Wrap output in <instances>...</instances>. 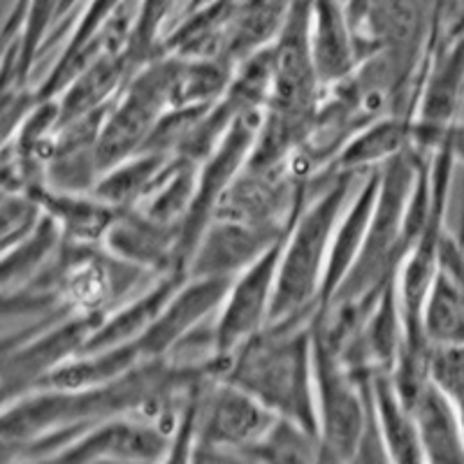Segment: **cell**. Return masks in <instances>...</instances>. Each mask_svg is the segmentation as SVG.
<instances>
[{"mask_svg": "<svg viewBox=\"0 0 464 464\" xmlns=\"http://www.w3.org/2000/svg\"><path fill=\"white\" fill-rule=\"evenodd\" d=\"M318 314V312H316ZM314 316L267 323L256 337L214 362L217 374L256 397L275 416L318 437Z\"/></svg>", "mask_w": 464, "mask_h": 464, "instance_id": "cell-1", "label": "cell"}, {"mask_svg": "<svg viewBox=\"0 0 464 464\" xmlns=\"http://www.w3.org/2000/svg\"><path fill=\"white\" fill-rule=\"evenodd\" d=\"M358 174L333 172L316 181L281 246L279 275L269 323L314 316L321 309V290L325 279L334 227L353 196Z\"/></svg>", "mask_w": 464, "mask_h": 464, "instance_id": "cell-2", "label": "cell"}, {"mask_svg": "<svg viewBox=\"0 0 464 464\" xmlns=\"http://www.w3.org/2000/svg\"><path fill=\"white\" fill-rule=\"evenodd\" d=\"M316 321V318H314ZM314 374L321 462L388 459L372 411V374H355L314 323Z\"/></svg>", "mask_w": 464, "mask_h": 464, "instance_id": "cell-3", "label": "cell"}, {"mask_svg": "<svg viewBox=\"0 0 464 464\" xmlns=\"http://www.w3.org/2000/svg\"><path fill=\"white\" fill-rule=\"evenodd\" d=\"M420 159L422 153L411 149L381 168L379 196H376L370 232L353 269L348 272L330 304L370 300L400 275L406 254L413 248L411 237L406 232V217H409V202L420 169Z\"/></svg>", "mask_w": 464, "mask_h": 464, "instance_id": "cell-4", "label": "cell"}, {"mask_svg": "<svg viewBox=\"0 0 464 464\" xmlns=\"http://www.w3.org/2000/svg\"><path fill=\"white\" fill-rule=\"evenodd\" d=\"M276 418L246 391L221 376H211L198 392L190 413V459L239 462L269 432Z\"/></svg>", "mask_w": 464, "mask_h": 464, "instance_id": "cell-5", "label": "cell"}, {"mask_svg": "<svg viewBox=\"0 0 464 464\" xmlns=\"http://www.w3.org/2000/svg\"><path fill=\"white\" fill-rule=\"evenodd\" d=\"M450 0H367L360 35L367 52L388 58L406 80L420 82L434 47L449 31Z\"/></svg>", "mask_w": 464, "mask_h": 464, "instance_id": "cell-6", "label": "cell"}, {"mask_svg": "<svg viewBox=\"0 0 464 464\" xmlns=\"http://www.w3.org/2000/svg\"><path fill=\"white\" fill-rule=\"evenodd\" d=\"M169 84H172V58L168 53L151 58L128 80L102 121L98 149H95L101 172L144 151L160 119L172 110Z\"/></svg>", "mask_w": 464, "mask_h": 464, "instance_id": "cell-7", "label": "cell"}, {"mask_svg": "<svg viewBox=\"0 0 464 464\" xmlns=\"http://www.w3.org/2000/svg\"><path fill=\"white\" fill-rule=\"evenodd\" d=\"M105 316L107 314H61L31 325L24 337H5V401L35 391L53 370L80 355Z\"/></svg>", "mask_w": 464, "mask_h": 464, "instance_id": "cell-8", "label": "cell"}, {"mask_svg": "<svg viewBox=\"0 0 464 464\" xmlns=\"http://www.w3.org/2000/svg\"><path fill=\"white\" fill-rule=\"evenodd\" d=\"M464 31L443 33L422 74L413 110V151L432 156L462 128Z\"/></svg>", "mask_w": 464, "mask_h": 464, "instance_id": "cell-9", "label": "cell"}, {"mask_svg": "<svg viewBox=\"0 0 464 464\" xmlns=\"http://www.w3.org/2000/svg\"><path fill=\"white\" fill-rule=\"evenodd\" d=\"M260 121H263V111L244 114L223 135V140L214 147V151L205 160H200L196 196H193L188 214L181 223L179 235V265L186 272H188V260L196 251L198 242H200L202 232L207 230V226L217 214L218 202L223 200L226 190L230 188L232 181L237 179L239 172L246 168L248 159H251Z\"/></svg>", "mask_w": 464, "mask_h": 464, "instance_id": "cell-10", "label": "cell"}, {"mask_svg": "<svg viewBox=\"0 0 464 464\" xmlns=\"http://www.w3.org/2000/svg\"><path fill=\"white\" fill-rule=\"evenodd\" d=\"M281 246L265 251L256 263L244 267L237 276H232L227 293L218 306L211 339H214V362H221L232 355L242 343L263 330L272 316L276 275H279Z\"/></svg>", "mask_w": 464, "mask_h": 464, "instance_id": "cell-11", "label": "cell"}, {"mask_svg": "<svg viewBox=\"0 0 464 464\" xmlns=\"http://www.w3.org/2000/svg\"><path fill=\"white\" fill-rule=\"evenodd\" d=\"M169 455L172 439L156 422L121 413L74 434L52 462H163Z\"/></svg>", "mask_w": 464, "mask_h": 464, "instance_id": "cell-12", "label": "cell"}, {"mask_svg": "<svg viewBox=\"0 0 464 464\" xmlns=\"http://www.w3.org/2000/svg\"><path fill=\"white\" fill-rule=\"evenodd\" d=\"M230 281L218 276H188L147 333L135 339L144 362L169 360L181 343L200 333L207 321H214Z\"/></svg>", "mask_w": 464, "mask_h": 464, "instance_id": "cell-13", "label": "cell"}, {"mask_svg": "<svg viewBox=\"0 0 464 464\" xmlns=\"http://www.w3.org/2000/svg\"><path fill=\"white\" fill-rule=\"evenodd\" d=\"M288 232L248 226L230 218H211L188 260V276L232 279L265 251L284 242Z\"/></svg>", "mask_w": 464, "mask_h": 464, "instance_id": "cell-14", "label": "cell"}, {"mask_svg": "<svg viewBox=\"0 0 464 464\" xmlns=\"http://www.w3.org/2000/svg\"><path fill=\"white\" fill-rule=\"evenodd\" d=\"M422 330L432 346H464V239L450 232L422 306Z\"/></svg>", "mask_w": 464, "mask_h": 464, "instance_id": "cell-15", "label": "cell"}, {"mask_svg": "<svg viewBox=\"0 0 464 464\" xmlns=\"http://www.w3.org/2000/svg\"><path fill=\"white\" fill-rule=\"evenodd\" d=\"M179 227L153 221L144 211L119 209L102 246L149 275L186 272L179 265Z\"/></svg>", "mask_w": 464, "mask_h": 464, "instance_id": "cell-16", "label": "cell"}, {"mask_svg": "<svg viewBox=\"0 0 464 464\" xmlns=\"http://www.w3.org/2000/svg\"><path fill=\"white\" fill-rule=\"evenodd\" d=\"M312 53L325 89L346 80L370 53L346 0H312Z\"/></svg>", "mask_w": 464, "mask_h": 464, "instance_id": "cell-17", "label": "cell"}, {"mask_svg": "<svg viewBox=\"0 0 464 464\" xmlns=\"http://www.w3.org/2000/svg\"><path fill=\"white\" fill-rule=\"evenodd\" d=\"M379 184L381 168L362 174L358 190L351 196L346 209L339 217L337 227H334L333 248H330V260H327L325 279H323L321 309L325 304H330V300L334 297L339 285L343 284L348 272L353 269L355 260H358L360 251H362L367 232H370L372 214H374L376 196H379Z\"/></svg>", "mask_w": 464, "mask_h": 464, "instance_id": "cell-18", "label": "cell"}, {"mask_svg": "<svg viewBox=\"0 0 464 464\" xmlns=\"http://www.w3.org/2000/svg\"><path fill=\"white\" fill-rule=\"evenodd\" d=\"M237 0H214L207 5L181 10L165 31L160 53L177 58H221L227 61L232 14Z\"/></svg>", "mask_w": 464, "mask_h": 464, "instance_id": "cell-19", "label": "cell"}, {"mask_svg": "<svg viewBox=\"0 0 464 464\" xmlns=\"http://www.w3.org/2000/svg\"><path fill=\"white\" fill-rule=\"evenodd\" d=\"M186 279H188V272H168V275L153 276L147 288L140 290L138 295L123 300L102 318L101 325L95 327V333L91 334L84 351L116 346V343H126L142 337L149 325L163 312L165 304L172 300L174 293L186 284Z\"/></svg>", "mask_w": 464, "mask_h": 464, "instance_id": "cell-20", "label": "cell"}, {"mask_svg": "<svg viewBox=\"0 0 464 464\" xmlns=\"http://www.w3.org/2000/svg\"><path fill=\"white\" fill-rule=\"evenodd\" d=\"M44 214L56 221L70 244H105L107 232L114 223L119 209L107 205L95 193H77V190H58L52 186H37L31 193Z\"/></svg>", "mask_w": 464, "mask_h": 464, "instance_id": "cell-21", "label": "cell"}, {"mask_svg": "<svg viewBox=\"0 0 464 464\" xmlns=\"http://www.w3.org/2000/svg\"><path fill=\"white\" fill-rule=\"evenodd\" d=\"M425 462H464V430L455 406L432 379L409 404Z\"/></svg>", "mask_w": 464, "mask_h": 464, "instance_id": "cell-22", "label": "cell"}, {"mask_svg": "<svg viewBox=\"0 0 464 464\" xmlns=\"http://www.w3.org/2000/svg\"><path fill=\"white\" fill-rule=\"evenodd\" d=\"M126 5H130V0H84V7L77 16V24H72V28H70V35L61 53H58L56 63L35 89L37 101L61 95V91L80 72L82 61H84L95 37L110 26L111 19Z\"/></svg>", "mask_w": 464, "mask_h": 464, "instance_id": "cell-23", "label": "cell"}, {"mask_svg": "<svg viewBox=\"0 0 464 464\" xmlns=\"http://www.w3.org/2000/svg\"><path fill=\"white\" fill-rule=\"evenodd\" d=\"M413 149V114L385 116L381 121L362 128L348 140L337 156L333 172L362 174L383 168L392 159Z\"/></svg>", "mask_w": 464, "mask_h": 464, "instance_id": "cell-24", "label": "cell"}, {"mask_svg": "<svg viewBox=\"0 0 464 464\" xmlns=\"http://www.w3.org/2000/svg\"><path fill=\"white\" fill-rule=\"evenodd\" d=\"M370 391L374 422L388 453V462H425L413 413L397 392L391 372H374Z\"/></svg>", "mask_w": 464, "mask_h": 464, "instance_id": "cell-25", "label": "cell"}, {"mask_svg": "<svg viewBox=\"0 0 464 464\" xmlns=\"http://www.w3.org/2000/svg\"><path fill=\"white\" fill-rule=\"evenodd\" d=\"M302 0H237L232 14L227 61L237 65L251 53L275 44L281 28Z\"/></svg>", "mask_w": 464, "mask_h": 464, "instance_id": "cell-26", "label": "cell"}, {"mask_svg": "<svg viewBox=\"0 0 464 464\" xmlns=\"http://www.w3.org/2000/svg\"><path fill=\"white\" fill-rule=\"evenodd\" d=\"M172 159L174 156L169 153L144 149L114 168L105 169L101 179L95 181L93 193L116 209H132L159 184Z\"/></svg>", "mask_w": 464, "mask_h": 464, "instance_id": "cell-27", "label": "cell"}, {"mask_svg": "<svg viewBox=\"0 0 464 464\" xmlns=\"http://www.w3.org/2000/svg\"><path fill=\"white\" fill-rule=\"evenodd\" d=\"M63 244L65 239L61 227L52 217L44 214L40 226L28 237L3 251V293L22 288L37 275H43L63 251Z\"/></svg>", "mask_w": 464, "mask_h": 464, "instance_id": "cell-28", "label": "cell"}, {"mask_svg": "<svg viewBox=\"0 0 464 464\" xmlns=\"http://www.w3.org/2000/svg\"><path fill=\"white\" fill-rule=\"evenodd\" d=\"M19 3L24 7V24L19 35V77L14 89H24L31 82L37 58L52 43L63 0H19Z\"/></svg>", "mask_w": 464, "mask_h": 464, "instance_id": "cell-29", "label": "cell"}, {"mask_svg": "<svg viewBox=\"0 0 464 464\" xmlns=\"http://www.w3.org/2000/svg\"><path fill=\"white\" fill-rule=\"evenodd\" d=\"M177 7H181V0H138L126 49L140 68L160 53L165 24Z\"/></svg>", "mask_w": 464, "mask_h": 464, "instance_id": "cell-30", "label": "cell"}, {"mask_svg": "<svg viewBox=\"0 0 464 464\" xmlns=\"http://www.w3.org/2000/svg\"><path fill=\"white\" fill-rule=\"evenodd\" d=\"M43 218V205L31 193L3 190V251L28 237Z\"/></svg>", "mask_w": 464, "mask_h": 464, "instance_id": "cell-31", "label": "cell"}, {"mask_svg": "<svg viewBox=\"0 0 464 464\" xmlns=\"http://www.w3.org/2000/svg\"><path fill=\"white\" fill-rule=\"evenodd\" d=\"M430 379L455 406L464 430V346H434Z\"/></svg>", "mask_w": 464, "mask_h": 464, "instance_id": "cell-32", "label": "cell"}, {"mask_svg": "<svg viewBox=\"0 0 464 464\" xmlns=\"http://www.w3.org/2000/svg\"><path fill=\"white\" fill-rule=\"evenodd\" d=\"M348 5V12H351V19H353V24L358 26L360 19H362V12H364V5H367V0H346Z\"/></svg>", "mask_w": 464, "mask_h": 464, "instance_id": "cell-33", "label": "cell"}, {"mask_svg": "<svg viewBox=\"0 0 464 464\" xmlns=\"http://www.w3.org/2000/svg\"><path fill=\"white\" fill-rule=\"evenodd\" d=\"M464 19V0H455V16L450 19L449 28L455 26V24H459Z\"/></svg>", "mask_w": 464, "mask_h": 464, "instance_id": "cell-34", "label": "cell"}, {"mask_svg": "<svg viewBox=\"0 0 464 464\" xmlns=\"http://www.w3.org/2000/svg\"><path fill=\"white\" fill-rule=\"evenodd\" d=\"M207 3H214V0H184V5L179 7V12L190 10V7H198V5H207Z\"/></svg>", "mask_w": 464, "mask_h": 464, "instance_id": "cell-35", "label": "cell"}, {"mask_svg": "<svg viewBox=\"0 0 464 464\" xmlns=\"http://www.w3.org/2000/svg\"><path fill=\"white\" fill-rule=\"evenodd\" d=\"M462 31H464V19L459 24H455V26H450L446 33H462Z\"/></svg>", "mask_w": 464, "mask_h": 464, "instance_id": "cell-36", "label": "cell"}, {"mask_svg": "<svg viewBox=\"0 0 464 464\" xmlns=\"http://www.w3.org/2000/svg\"><path fill=\"white\" fill-rule=\"evenodd\" d=\"M181 5H184V0H181Z\"/></svg>", "mask_w": 464, "mask_h": 464, "instance_id": "cell-37", "label": "cell"}]
</instances>
